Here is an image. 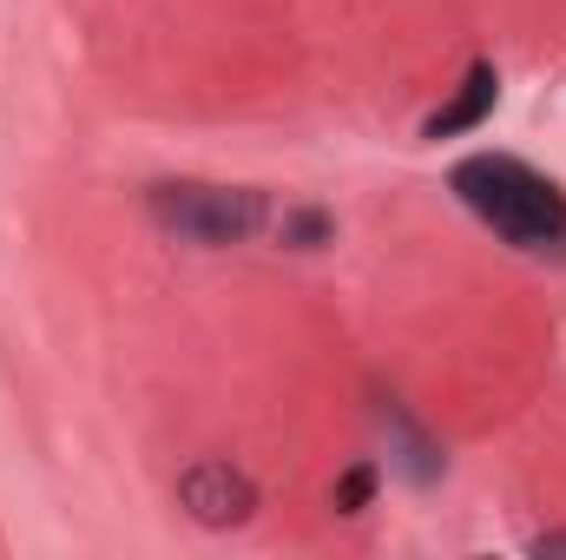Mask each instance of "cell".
Masks as SVG:
<instances>
[{
	"instance_id": "6da1fadb",
	"label": "cell",
	"mask_w": 566,
	"mask_h": 560,
	"mask_svg": "<svg viewBox=\"0 0 566 560\" xmlns=\"http://www.w3.org/2000/svg\"><path fill=\"white\" fill-rule=\"evenodd\" d=\"M448 191L514 251L566 258V191L514 152H468L448 172Z\"/></svg>"
},
{
	"instance_id": "7a4b0ae2",
	"label": "cell",
	"mask_w": 566,
	"mask_h": 560,
	"mask_svg": "<svg viewBox=\"0 0 566 560\" xmlns=\"http://www.w3.org/2000/svg\"><path fill=\"white\" fill-rule=\"evenodd\" d=\"M145 211L158 231H171L178 245H205V251H224V245H244L271 225V198L264 191H244V185H198V178H165L145 191Z\"/></svg>"
},
{
	"instance_id": "3957f363",
	"label": "cell",
	"mask_w": 566,
	"mask_h": 560,
	"mask_svg": "<svg viewBox=\"0 0 566 560\" xmlns=\"http://www.w3.org/2000/svg\"><path fill=\"white\" fill-rule=\"evenodd\" d=\"M178 508L198 528H244L258 515V481L231 462H191L178 475Z\"/></svg>"
},
{
	"instance_id": "277c9868",
	"label": "cell",
	"mask_w": 566,
	"mask_h": 560,
	"mask_svg": "<svg viewBox=\"0 0 566 560\" xmlns=\"http://www.w3.org/2000/svg\"><path fill=\"white\" fill-rule=\"evenodd\" d=\"M494 106H501V73H494V60H474L468 73H461V86L434 106L422 120V139H461V133H474V126H488L494 120Z\"/></svg>"
},
{
	"instance_id": "5b68a950",
	"label": "cell",
	"mask_w": 566,
	"mask_h": 560,
	"mask_svg": "<svg viewBox=\"0 0 566 560\" xmlns=\"http://www.w3.org/2000/svg\"><path fill=\"white\" fill-rule=\"evenodd\" d=\"M376 422H382V435H389V462L402 468V481H416V488H428V481H441V468H448V455L428 442L416 422L402 416L396 403H382L376 409Z\"/></svg>"
},
{
	"instance_id": "8992f818",
	"label": "cell",
	"mask_w": 566,
	"mask_h": 560,
	"mask_svg": "<svg viewBox=\"0 0 566 560\" xmlns=\"http://www.w3.org/2000/svg\"><path fill=\"white\" fill-rule=\"evenodd\" d=\"M376 462H356V468H343L336 475V488H329V501H336V515H363L369 501H376Z\"/></svg>"
},
{
	"instance_id": "52a82bcc",
	"label": "cell",
	"mask_w": 566,
	"mask_h": 560,
	"mask_svg": "<svg viewBox=\"0 0 566 560\" xmlns=\"http://www.w3.org/2000/svg\"><path fill=\"white\" fill-rule=\"evenodd\" d=\"M283 245H296V251H316V245H323V238H329V211H310V205H303V211H283Z\"/></svg>"
},
{
	"instance_id": "ba28073f",
	"label": "cell",
	"mask_w": 566,
	"mask_h": 560,
	"mask_svg": "<svg viewBox=\"0 0 566 560\" xmlns=\"http://www.w3.org/2000/svg\"><path fill=\"white\" fill-rule=\"evenodd\" d=\"M527 554H566V535H534Z\"/></svg>"
}]
</instances>
